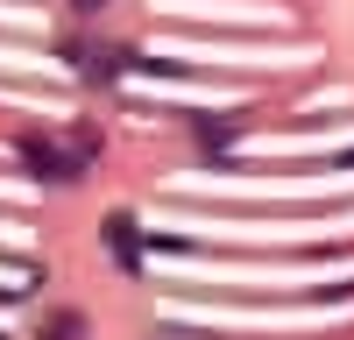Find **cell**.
<instances>
[{
    "mask_svg": "<svg viewBox=\"0 0 354 340\" xmlns=\"http://www.w3.org/2000/svg\"><path fill=\"white\" fill-rule=\"evenodd\" d=\"M78 333H85L78 312H57V319H50V340H78Z\"/></svg>",
    "mask_w": 354,
    "mask_h": 340,
    "instance_id": "2",
    "label": "cell"
},
{
    "mask_svg": "<svg viewBox=\"0 0 354 340\" xmlns=\"http://www.w3.org/2000/svg\"><path fill=\"white\" fill-rule=\"evenodd\" d=\"M106 241L121 248V263H135V213H113L106 220Z\"/></svg>",
    "mask_w": 354,
    "mask_h": 340,
    "instance_id": "1",
    "label": "cell"
}]
</instances>
